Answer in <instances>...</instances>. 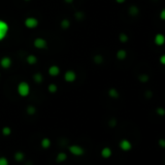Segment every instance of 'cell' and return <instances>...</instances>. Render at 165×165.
<instances>
[{"label":"cell","instance_id":"25","mask_svg":"<svg viewBox=\"0 0 165 165\" xmlns=\"http://www.w3.org/2000/svg\"><path fill=\"white\" fill-rule=\"evenodd\" d=\"M124 1H125V0H117V3H124Z\"/></svg>","mask_w":165,"mask_h":165},{"label":"cell","instance_id":"1","mask_svg":"<svg viewBox=\"0 0 165 165\" xmlns=\"http://www.w3.org/2000/svg\"><path fill=\"white\" fill-rule=\"evenodd\" d=\"M67 151L71 155L75 157H82L86 153V150L84 148L82 145L79 144H70L67 146Z\"/></svg>","mask_w":165,"mask_h":165},{"label":"cell","instance_id":"21","mask_svg":"<svg viewBox=\"0 0 165 165\" xmlns=\"http://www.w3.org/2000/svg\"><path fill=\"white\" fill-rule=\"evenodd\" d=\"M159 63H160L161 65L165 66V54L160 55V57H159Z\"/></svg>","mask_w":165,"mask_h":165},{"label":"cell","instance_id":"10","mask_svg":"<svg viewBox=\"0 0 165 165\" xmlns=\"http://www.w3.org/2000/svg\"><path fill=\"white\" fill-rule=\"evenodd\" d=\"M1 134L4 137H9L12 134V129L9 126H3L1 128Z\"/></svg>","mask_w":165,"mask_h":165},{"label":"cell","instance_id":"22","mask_svg":"<svg viewBox=\"0 0 165 165\" xmlns=\"http://www.w3.org/2000/svg\"><path fill=\"white\" fill-rule=\"evenodd\" d=\"M145 96H146L147 98H152V97H153V91L152 90H147L146 93H145Z\"/></svg>","mask_w":165,"mask_h":165},{"label":"cell","instance_id":"26","mask_svg":"<svg viewBox=\"0 0 165 165\" xmlns=\"http://www.w3.org/2000/svg\"><path fill=\"white\" fill-rule=\"evenodd\" d=\"M153 1H157V0H153Z\"/></svg>","mask_w":165,"mask_h":165},{"label":"cell","instance_id":"24","mask_svg":"<svg viewBox=\"0 0 165 165\" xmlns=\"http://www.w3.org/2000/svg\"><path fill=\"white\" fill-rule=\"evenodd\" d=\"M27 113H28V115H34L35 114V109L32 108V107H29L28 110H27Z\"/></svg>","mask_w":165,"mask_h":165},{"label":"cell","instance_id":"5","mask_svg":"<svg viewBox=\"0 0 165 165\" xmlns=\"http://www.w3.org/2000/svg\"><path fill=\"white\" fill-rule=\"evenodd\" d=\"M99 153H100V156H101L103 159H109L113 155V150H112L110 147L105 146L100 150Z\"/></svg>","mask_w":165,"mask_h":165},{"label":"cell","instance_id":"27","mask_svg":"<svg viewBox=\"0 0 165 165\" xmlns=\"http://www.w3.org/2000/svg\"><path fill=\"white\" fill-rule=\"evenodd\" d=\"M164 164H165V161H164Z\"/></svg>","mask_w":165,"mask_h":165},{"label":"cell","instance_id":"9","mask_svg":"<svg viewBox=\"0 0 165 165\" xmlns=\"http://www.w3.org/2000/svg\"><path fill=\"white\" fill-rule=\"evenodd\" d=\"M19 94H21V96H26L27 94H28V92H29L28 86H27L26 84H24V83L21 84L19 86Z\"/></svg>","mask_w":165,"mask_h":165},{"label":"cell","instance_id":"19","mask_svg":"<svg viewBox=\"0 0 165 165\" xmlns=\"http://www.w3.org/2000/svg\"><path fill=\"white\" fill-rule=\"evenodd\" d=\"M159 19L162 21H165V8H163V9L159 12Z\"/></svg>","mask_w":165,"mask_h":165},{"label":"cell","instance_id":"6","mask_svg":"<svg viewBox=\"0 0 165 165\" xmlns=\"http://www.w3.org/2000/svg\"><path fill=\"white\" fill-rule=\"evenodd\" d=\"M153 43L155 46L161 47L165 44V35L163 33H156L153 37Z\"/></svg>","mask_w":165,"mask_h":165},{"label":"cell","instance_id":"23","mask_svg":"<svg viewBox=\"0 0 165 165\" xmlns=\"http://www.w3.org/2000/svg\"><path fill=\"white\" fill-rule=\"evenodd\" d=\"M2 64H3V66H9L10 65V60L7 59V58H5V59H3V61H2Z\"/></svg>","mask_w":165,"mask_h":165},{"label":"cell","instance_id":"17","mask_svg":"<svg viewBox=\"0 0 165 165\" xmlns=\"http://www.w3.org/2000/svg\"><path fill=\"white\" fill-rule=\"evenodd\" d=\"M109 94H110V96L113 97V98H117V97H119V92H117L116 89H111V90L109 91Z\"/></svg>","mask_w":165,"mask_h":165},{"label":"cell","instance_id":"3","mask_svg":"<svg viewBox=\"0 0 165 165\" xmlns=\"http://www.w3.org/2000/svg\"><path fill=\"white\" fill-rule=\"evenodd\" d=\"M119 148L122 152L127 153L132 149V143H131L128 139H122L121 141L119 142Z\"/></svg>","mask_w":165,"mask_h":165},{"label":"cell","instance_id":"8","mask_svg":"<svg viewBox=\"0 0 165 165\" xmlns=\"http://www.w3.org/2000/svg\"><path fill=\"white\" fill-rule=\"evenodd\" d=\"M8 31V26L6 22H4L3 21H0V40L3 39L7 34Z\"/></svg>","mask_w":165,"mask_h":165},{"label":"cell","instance_id":"7","mask_svg":"<svg viewBox=\"0 0 165 165\" xmlns=\"http://www.w3.org/2000/svg\"><path fill=\"white\" fill-rule=\"evenodd\" d=\"M52 140L51 138L49 137H43L41 140H40V147L42 150H49L50 148L52 147Z\"/></svg>","mask_w":165,"mask_h":165},{"label":"cell","instance_id":"4","mask_svg":"<svg viewBox=\"0 0 165 165\" xmlns=\"http://www.w3.org/2000/svg\"><path fill=\"white\" fill-rule=\"evenodd\" d=\"M68 160V155L67 153H65L64 151H60L58 152L57 155H55V161L57 164H63Z\"/></svg>","mask_w":165,"mask_h":165},{"label":"cell","instance_id":"11","mask_svg":"<svg viewBox=\"0 0 165 165\" xmlns=\"http://www.w3.org/2000/svg\"><path fill=\"white\" fill-rule=\"evenodd\" d=\"M139 12H140L139 8L137 7V6H135V5H132V6L129 8V10H128V13H129L130 15L133 16V17H135V16L138 15Z\"/></svg>","mask_w":165,"mask_h":165},{"label":"cell","instance_id":"16","mask_svg":"<svg viewBox=\"0 0 165 165\" xmlns=\"http://www.w3.org/2000/svg\"><path fill=\"white\" fill-rule=\"evenodd\" d=\"M155 113L160 117H163L165 116V109L163 107H157L155 110Z\"/></svg>","mask_w":165,"mask_h":165},{"label":"cell","instance_id":"18","mask_svg":"<svg viewBox=\"0 0 165 165\" xmlns=\"http://www.w3.org/2000/svg\"><path fill=\"white\" fill-rule=\"evenodd\" d=\"M119 40H121V42H122V43H125V42L128 41V36L125 34V33H122V34L119 35Z\"/></svg>","mask_w":165,"mask_h":165},{"label":"cell","instance_id":"12","mask_svg":"<svg viewBox=\"0 0 165 165\" xmlns=\"http://www.w3.org/2000/svg\"><path fill=\"white\" fill-rule=\"evenodd\" d=\"M138 80L141 83H147L150 81V77H149V75H147V74H141L138 77Z\"/></svg>","mask_w":165,"mask_h":165},{"label":"cell","instance_id":"20","mask_svg":"<svg viewBox=\"0 0 165 165\" xmlns=\"http://www.w3.org/2000/svg\"><path fill=\"white\" fill-rule=\"evenodd\" d=\"M158 146L162 148V149H165V139L161 138L158 140Z\"/></svg>","mask_w":165,"mask_h":165},{"label":"cell","instance_id":"14","mask_svg":"<svg viewBox=\"0 0 165 165\" xmlns=\"http://www.w3.org/2000/svg\"><path fill=\"white\" fill-rule=\"evenodd\" d=\"M0 165H10L9 158L5 155L0 156Z\"/></svg>","mask_w":165,"mask_h":165},{"label":"cell","instance_id":"15","mask_svg":"<svg viewBox=\"0 0 165 165\" xmlns=\"http://www.w3.org/2000/svg\"><path fill=\"white\" fill-rule=\"evenodd\" d=\"M36 24H37V21H36V19H28L26 21V26L29 27L35 26Z\"/></svg>","mask_w":165,"mask_h":165},{"label":"cell","instance_id":"2","mask_svg":"<svg viewBox=\"0 0 165 165\" xmlns=\"http://www.w3.org/2000/svg\"><path fill=\"white\" fill-rule=\"evenodd\" d=\"M26 153L21 150L16 151V152L13 153V159L16 163H22V162H24V160H26Z\"/></svg>","mask_w":165,"mask_h":165},{"label":"cell","instance_id":"13","mask_svg":"<svg viewBox=\"0 0 165 165\" xmlns=\"http://www.w3.org/2000/svg\"><path fill=\"white\" fill-rule=\"evenodd\" d=\"M126 55H127V54L124 50H119L117 54V57L119 58V59H124V58L126 57Z\"/></svg>","mask_w":165,"mask_h":165}]
</instances>
